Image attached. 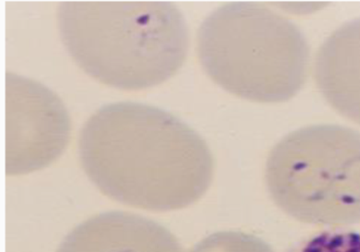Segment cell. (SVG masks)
Segmentation results:
<instances>
[{
	"mask_svg": "<svg viewBox=\"0 0 360 252\" xmlns=\"http://www.w3.org/2000/svg\"><path fill=\"white\" fill-rule=\"evenodd\" d=\"M58 252H184L174 234L127 212L94 216L74 228Z\"/></svg>",
	"mask_w": 360,
	"mask_h": 252,
	"instance_id": "cell-6",
	"label": "cell"
},
{
	"mask_svg": "<svg viewBox=\"0 0 360 252\" xmlns=\"http://www.w3.org/2000/svg\"><path fill=\"white\" fill-rule=\"evenodd\" d=\"M58 22L77 66L120 90L166 81L188 52V28L171 2L67 1L59 7Z\"/></svg>",
	"mask_w": 360,
	"mask_h": 252,
	"instance_id": "cell-2",
	"label": "cell"
},
{
	"mask_svg": "<svg viewBox=\"0 0 360 252\" xmlns=\"http://www.w3.org/2000/svg\"><path fill=\"white\" fill-rule=\"evenodd\" d=\"M287 252H360V233L324 231L302 240Z\"/></svg>",
	"mask_w": 360,
	"mask_h": 252,
	"instance_id": "cell-9",
	"label": "cell"
},
{
	"mask_svg": "<svg viewBox=\"0 0 360 252\" xmlns=\"http://www.w3.org/2000/svg\"><path fill=\"white\" fill-rule=\"evenodd\" d=\"M315 79L329 105L360 124V19L341 26L324 41Z\"/></svg>",
	"mask_w": 360,
	"mask_h": 252,
	"instance_id": "cell-7",
	"label": "cell"
},
{
	"mask_svg": "<svg viewBox=\"0 0 360 252\" xmlns=\"http://www.w3.org/2000/svg\"><path fill=\"white\" fill-rule=\"evenodd\" d=\"M190 252H275L264 240L240 231H221L201 240Z\"/></svg>",
	"mask_w": 360,
	"mask_h": 252,
	"instance_id": "cell-8",
	"label": "cell"
},
{
	"mask_svg": "<svg viewBox=\"0 0 360 252\" xmlns=\"http://www.w3.org/2000/svg\"><path fill=\"white\" fill-rule=\"evenodd\" d=\"M67 109L49 88L7 74V173L41 170L58 159L70 138Z\"/></svg>",
	"mask_w": 360,
	"mask_h": 252,
	"instance_id": "cell-5",
	"label": "cell"
},
{
	"mask_svg": "<svg viewBox=\"0 0 360 252\" xmlns=\"http://www.w3.org/2000/svg\"><path fill=\"white\" fill-rule=\"evenodd\" d=\"M272 200L302 223H360V132L335 124L305 127L276 145L266 165Z\"/></svg>",
	"mask_w": 360,
	"mask_h": 252,
	"instance_id": "cell-4",
	"label": "cell"
},
{
	"mask_svg": "<svg viewBox=\"0 0 360 252\" xmlns=\"http://www.w3.org/2000/svg\"><path fill=\"white\" fill-rule=\"evenodd\" d=\"M79 150L101 192L148 211L191 206L213 180V156L204 139L174 115L142 103L101 108L83 127Z\"/></svg>",
	"mask_w": 360,
	"mask_h": 252,
	"instance_id": "cell-1",
	"label": "cell"
},
{
	"mask_svg": "<svg viewBox=\"0 0 360 252\" xmlns=\"http://www.w3.org/2000/svg\"><path fill=\"white\" fill-rule=\"evenodd\" d=\"M198 51L217 84L252 102H285L307 79L304 35L287 18L257 3H231L213 11L199 29Z\"/></svg>",
	"mask_w": 360,
	"mask_h": 252,
	"instance_id": "cell-3",
	"label": "cell"
}]
</instances>
